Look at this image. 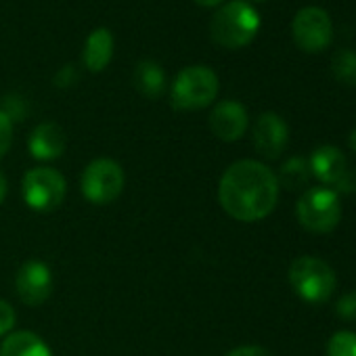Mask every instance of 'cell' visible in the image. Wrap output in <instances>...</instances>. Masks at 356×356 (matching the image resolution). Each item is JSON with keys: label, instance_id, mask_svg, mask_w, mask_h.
I'll list each match as a JSON object with an SVG mask.
<instances>
[{"label": "cell", "instance_id": "cell-1", "mask_svg": "<svg viewBox=\"0 0 356 356\" xmlns=\"http://www.w3.org/2000/svg\"><path fill=\"white\" fill-rule=\"evenodd\" d=\"M220 208L239 222H258L266 218L279 202L277 174L256 159L231 163L218 183Z\"/></svg>", "mask_w": 356, "mask_h": 356}, {"label": "cell", "instance_id": "cell-2", "mask_svg": "<svg viewBox=\"0 0 356 356\" xmlns=\"http://www.w3.org/2000/svg\"><path fill=\"white\" fill-rule=\"evenodd\" d=\"M258 30L260 15L245 0H231L214 13L210 22L212 40L218 47L231 51L248 47L256 38Z\"/></svg>", "mask_w": 356, "mask_h": 356}, {"label": "cell", "instance_id": "cell-3", "mask_svg": "<svg viewBox=\"0 0 356 356\" xmlns=\"http://www.w3.org/2000/svg\"><path fill=\"white\" fill-rule=\"evenodd\" d=\"M218 76L206 65H191L178 72L172 82L170 99L178 111H200L210 107L218 97Z\"/></svg>", "mask_w": 356, "mask_h": 356}, {"label": "cell", "instance_id": "cell-4", "mask_svg": "<svg viewBox=\"0 0 356 356\" xmlns=\"http://www.w3.org/2000/svg\"><path fill=\"white\" fill-rule=\"evenodd\" d=\"M335 273L333 268L312 256H300L289 266V285L291 289L310 304H323L335 291Z\"/></svg>", "mask_w": 356, "mask_h": 356}, {"label": "cell", "instance_id": "cell-5", "mask_svg": "<svg viewBox=\"0 0 356 356\" xmlns=\"http://www.w3.org/2000/svg\"><path fill=\"white\" fill-rule=\"evenodd\" d=\"M126 185V176L122 165L115 159L99 157L92 159L80 178V191L86 202L92 206H109L113 204Z\"/></svg>", "mask_w": 356, "mask_h": 356}, {"label": "cell", "instance_id": "cell-6", "mask_svg": "<svg viewBox=\"0 0 356 356\" xmlns=\"http://www.w3.org/2000/svg\"><path fill=\"white\" fill-rule=\"evenodd\" d=\"M22 195L30 210L47 214L63 204L67 195V183L61 172L49 165H38L26 172L22 181Z\"/></svg>", "mask_w": 356, "mask_h": 356}, {"label": "cell", "instance_id": "cell-7", "mask_svg": "<svg viewBox=\"0 0 356 356\" xmlns=\"http://www.w3.org/2000/svg\"><path fill=\"white\" fill-rule=\"evenodd\" d=\"M300 225L310 233H331L341 218V204L335 191L327 187H312L302 193L296 206Z\"/></svg>", "mask_w": 356, "mask_h": 356}, {"label": "cell", "instance_id": "cell-8", "mask_svg": "<svg viewBox=\"0 0 356 356\" xmlns=\"http://www.w3.org/2000/svg\"><path fill=\"white\" fill-rule=\"evenodd\" d=\"M308 165L310 174L318 178L323 187L335 193H356V170L337 147L323 145L314 149Z\"/></svg>", "mask_w": 356, "mask_h": 356}, {"label": "cell", "instance_id": "cell-9", "mask_svg": "<svg viewBox=\"0 0 356 356\" xmlns=\"http://www.w3.org/2000/svg\"><path fill=\"white\" fill-rule=\"evenodd\" d=\"M293 42L306 53H321L333 40V22L323 7H304L291 22Z\"/></svg>", "mask_w": 356, "mask_h": 356}, {"label": "cell", "instance_id": "cell-10", "mask_svg": "<svg viewBox=\"0 0 356 356\" xmlns=\"http://www.w3.org/2000/svg\"><path fill=\"white\" fill-rule=\"evenodd\" d=\"M15 291L26 306H42L53 293V273L49 264L42 260L24 262L15 277Z\"/></svg>", "mask_w": 356, "mask_h": 356}, {"label": "cell", "instance_id": "cell-11", "mask_svg": "<svg viewBox=\"0 0 356 356\" xmlns=\"http://www.w3.org/2000/svg\"><path fill=\"white\" fill-rule=\"evenodd\" d=\"M252 140H254V149L266 157V159H279L281 153L287 147L289 140V128L285 124V120L273 111H264L258 115L256 124H254V132H252Z\"/></svg>", "mask_w": 356, "mask_h": 356}, {"label": "cell", "instance_id": "cell-12", "mask_svg": "<svg viewBox=\"0 0 356 356\" xmlns=\"http://www.w3.org/2000/svg\"><path fill=\"white\" fill-rule=\"evenodd\" d=\"M248 124H250L248 109L239 101H231V99L220 101L210 113V130L216 138L225 143L239 140L245 134Z\"/></svg>", "mask_w": 356, "mask_h": 356}, {"label": "cell", "instance_id": "cell-13", "mask_svg": "<svg viewBox=\"0 0 356 356\" xmlns=\"http://www.w3.org/2000/svg\"><path fill=\"white\" fill-rule=\"evenodd\" d=\"M28 149L34 159H40V161L59 159L67 149L65 130L55 122H42L32 130L28 138Z\"/></svg>", "mask_w": 356, "mask_h": 356}, {"label": "cell", "instance_id": "cell-14", "mask_svg": "<svg viewBox=\"0 0 356 356\" xmlns=\"http://www.w3.org/2000/svg\"><path fill=\"white\" fill-rule=\"evenodd\" d=\"M113 34L107 28H97L88 34L82 51V61L88 72H103L113 59Z\"/></svg>", "mask_w": 356, "mask_h": 356}, {"label": "cell", "instance_id": "cell-15", "mask_svg": "<svg viewBox=\"0 0 356 356\" xmlns=\"http://www.w3.org/2000/svg\"><path fill=\"white\" fill-rule=\"evenodd\" d=\"M0 356H53L49 343L34 331H11L0 343Z\"/></svg>", "mask_w": 356, "mask_h": 356}, {"label": "cell", "instance_id": "cell-16", "mask_svg": "<svg viewBox=\"0 0 356 356\" xmlns=\"http://www.w3.org/2000/svg\"><path fill=\"white\" fill-rule=\"evenodd\" d=\"M134 88L145 99H159L165 92V72L153 59H143L134 67Z\"/></svg>", "mask_w": 356, "mask_h": 356}, {"label": "cell", "instance_id": "cell-17", "mask_svg": "<svg viewBox=\"0 0 356 356\" xmlns=\"http://www.w3.org/2000/svg\"><path fill=\"white\" fill-rule=\"evenodd\" d=\"M310 176H312V174H310L308 159H304V157H289V159L281 165L277 181H279V185H283L285 189L293 191V189H300V187L308 185Z\"/></svg>", "mask_w": 356, "mask_h": 356}, {"label": "cell", "instance_id": "cell-18", "mask_svg": "<svg viewBox=\"0 0 356 356\" xmlns=\"http://www.w3.org/2000/svg\"><path fill=\"white\" fill-rule=\"evenodd\" d=\"M331 74L343 86H356V53L350 49H339L331 57Z\"/></svg>", "mask_w": 356, "mask_h": 356}, {"label": "cell", "instance_id": "cell-19", "mask_svg": "<svg viewBox=\"0 0 356 356\" xmlns=\"http://www.w3.org/2000/svg\"><path fill=\"white\" fill-rule=\"evenodd\" d=\"M327 356H356V333L337 331L327 341Z\"/></svg>", "mask_w": 356, "mask_h": 356}, {"label": "cell", "instance_id": "cell-20", "mask_svg": "<svg viewBox=\"0 0 356 356\" xmlns=\"http://www.w3.org/2000/svg\"><path fill=\"white\" fill-rule=\"evenodd\" d=\"M13 145V122L11 118L0 109V159H3Z\"/></svg>", "mask_w": 356, "mask_h": 356}, {"label": "cell", "instance_id": "cell-21", "mask_svg": "<svg viewBox=\"0 0 356 356\" xmlns=\"http://www.w3.org/2000/svg\"><path fill=\"white\" fill-rule=\"evenodd\" d=\"M15 327V308L5 302V300H0V337H7Z\"/></svg>", "mask_w": 356, "mask_h": 356}, {"label": "cell", "instance_id": "cell-22", "mask_svg": "<svg viewBox=\"0 0 356 356\" xmlns=\"http://www.w3.org/2000/svg\"><path fill=\"white\" fill-rule=\"evenodd\" d=\"M337 314L346 321H356V291H350L346 296L339 298L337 306H335Z\"/></svg>", "mask_w": 356, "mask_h": 356}, {"label": "cell", "instance_id": "cell-23", "mask_svg": "<svg viewBox=\"0 0 356 356\" xmlns=\"http://www.w3.org/2000/svg\"><path fill=\"white\" fill-rule=\"evenodd\" d=\"M3 111L11 118V122L24 120V118H26V103H24L17 95H13V97H9V99L5 101V109H3Z\"/></svg>", "mask_w": 356, "mask_h": 356}, {"label": "cell", "instance_id": "cell-24", "mask_svg": "<svg viewBox=\"0 0 356 356\" xmlns=\"http://www.w3.org/2000/svg\"><path fill=\"white\" fill-rule=\"evenodd\" d=\"M76 82H78V72H76L74 65L61 67L59 74L55 76V84H57L59 88H70V86H74Z\"/></svg>", "mask_w": 356, "mask_h": 356}, {"label": "cell", "instance_id": "cell-25", "mask_svg": "<svg viewBox=\"0 0 356 356\" xmlns=\"http://www.w3.org/2000/svg\"><path fill=\"white\" fill-rule=\"evenodd\" d=\"M225 356H273V354L260 346H239V348H233L231 352H227Z\"/></svg>", "mask_w": 356, "mask_h": 356}, {"label": "cell", "instance_id": "cell-26", "mask_svg": "<svg viewBox=\"0 0 356 356\" xmlns=\"http://www.w3.org/2000/svg\"><path fill=\"white\" fill-rule=\"evenodd\" d=\"M7 193H9V183H7V176L0 172V206L7 200Z\"/></svg>", "mask_w": 356, "mask_h": 356}, {"label": "cell", "instance_id": "cell-27", "mask_svg": "<svg viewBox=\"0 0 356 356\" xmlns=\"http://www.w3.org/2000/svg\"><path fill=\"white\" fill-rule=\"evenodd\" d=\"M195 3L200 5V7H208V9H212V7H218L222 0H195Z\"/></svg>", "mask_w": 356, "mask_h": 356}, {"label": "cell", "instance_id": "cell-28", "mask_svg": "<svg viewBox=\"0 0 356 356\" xmlns=\"http://www.w3.org/2000/svg\"><path fill=\"white\" fill-rule=\"evenodd\" d=\"M348 143H350V149H352V151L356 153V128H354V130L350 132V138H348Z\"/></svg>", "mask_w": 356, "mask_h": 356}, {"label": "cell", "instance_id": "cell-29", "mask_svg": "<svg viewBox=\"0 0 356 356\" xmlns=\"http://www.w3.org/2000/svg\"><path fill=\"white\" fill-rule=\"evenodd\" d=\"M245 3H250V5H252V3H264V0H245Z\"/></svg>", "mask_w": 356, "mask_h": 356}]
</instances>
